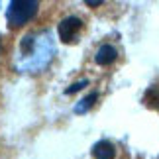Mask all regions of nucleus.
Returning a JSON list of instances; mask_svg holds the SVG:
<instances>
[{
    "instance_id": "nucleus-1",
    "label": "nucleus",
    "mask_w": 159,
    "mask_h": 159,
    "mask_svg": "<svg viewBox=\"0 0 159 159\" xmlns=\"http://www.w3.org/2000/svg\"><path fill=\"white\" fill-rule=\"evenodd\" d=\"M38 8L39 4L35 0H12L6 10V20L12 28H20L38 14Z\"/></svg>"
},
{
    "instance_id": "nucleus-2",
    "label": "nucleus",
    "mask_w": 159,
    "mask_h": 159,
    "mask_svg": "<svg viewBox=\"0 0 159 159\" xmlns=\"http://www.w3.org/2000/svg\"><path fill=\"white\" fill-rule=\"evenodd\" d=\"M81 28H83V22L79 20L77 16H69V18H65V20H61L59 28H57L61 41H65V43L75 41L77 35H79V32H81Z\"/></svg>"
},
{
    "instance_id": "nucleus-3",
    "label": "nucleus",
    "mask_w": 159,
    "mask_h": 159,
    "mask_svg": "<svg viewBox=\"0 0 159 159\" xmlns=\"http://www.w3.org/2000/svg\"><path fill=\"white\" fill-rule=\"evenodd\" d=\"M93 157L94 159H114L116 157V148L108 139H100L93 145Z\"/></svg>"
},
{
    "instance_id": "nucleus-4",
    "label": "nucleus",
    "mask_w": 159,
    "mask_h": 159,
    "mask_svg": "<svg viewBox=\"0 0 159 159\" xmlns=\"http://www.w3.org/2000/svg\"><path fill=\"white\" fill-rule=\"evenodd\" d=\"M116 57H118L116 47L110 45V43H104V45L98 47V51H96V55H94V61L98 65H110V63H114V61H116Z\"/></svg>"
},
{
    "instance_id": "nucleus-5",
    "label": "nucleus",
    "mask_w": 159,
    "mask_h": 159,
    "mask_svg": "<svg viewBox=\"0 0 159 159\" xmlns=\"http://www.w3.org/2000/svg\"><path fill=\"white\" fill-rule=\"evenodd\" d=\"M96 98H98V93H90L87 98H83V100L75 106V112H77V114H84L90 106L94 104V100H96Z\"/></svg>"
},
{
    "instance_id": "nucleus-6",
    "label": "nucleus",
    "mask_w": 159,
    "mask_h": 159,
    "mask_svg": "<svg viewBox=\"0 0 159 159\" xmlns=\"http://www.w3.org/2000/svg\"><path fill=\"white\" fill-rule=\"evenodd\" d=\"M84 84H89V81H79V83H75V84H71V87L65 90V94H73V93H77V90H81Z\"/></svg>"
},
{
    "instance_id": "nucleus-7",
    "label": "nucleus",
    "mask_w": 159,
    "mask_h": 159,
    "mask_svg": "<svg viewBox=\"0 0 159 159\" xmlns=\"http://www.w3.org/2000/svg\"><path fill=\"white\" fill-rule=\"evenodd\" d=\"M87 4L89 6H100L102 2H100V0H87Z\"/></svg>"
}]
</instances>
